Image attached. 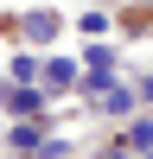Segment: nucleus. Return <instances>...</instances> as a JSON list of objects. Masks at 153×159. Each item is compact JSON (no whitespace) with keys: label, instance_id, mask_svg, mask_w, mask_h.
<instances>
[{"label":"nucleus","instance_id":"f257e3e1","mask_svg":"<svg viewBox=\"0 0 153 159\" xmlns=\"http://www.w3.org/2000/svg\"><path fill=\"white\" fill-rule=\"evenodd\" d=\"M51 32H58V13H45V7L26 13V38H51Z\"/></svg>","mask_w":153,"mask_h":159},{"label":"nucleus","instance_id":"f03ea898","mask_svg":"<svg viewBox=\"0 0 153 159\" xmlns=\"http://www.w3.org/2000/svg\"><path fill=\"white\" fill-rule=\"evenodd\" d=\"M96 102H102V108H109V115H128V108H134V96H128V89H96Z\"/></svg>","mask_w":153,"mask_h":159},{"label":"nucleus","instance_id":"7ed1b4c3","mask_svg":"<svg viewBox=\"0 0 153 159\" xmlns=\"http://www.w3.org/2000/svg\"><path fill=\"white\" fill-rule=\"evenodd\" d=\"M45 76H51V83H76V64H70V57H51Z\"/></svg>","mask_w":153,"mask_h":159},{"label":"nucleus","instance_id":"20e7f679","mask_svg":"<svg viewBox=\"0 0 153 159\" xmlns=\"http://www.w3.org/2000/svg\"><path fill=\"white\" fill-rule=\"evenodd\" d=\"M128 147L147 153V147H153V121H134V127H128Z\"/></svg>","mask_w":153,"mask_h":159},{"label":"nucleus","instance_id":"39448f33","mask_svg":"<svg viewBox=\"0 0 153 159\" xmlns=\"http://www.w3.org/2000/svg\"><path fill=\"white\" fill-rule=\"evenodd\" d=\"M7 102H13V108H26V115H32V108H38V89H7Z\"/></svg>","mask_w":153,"mask_h":159},{"label":"nucleus","instance_id":"423d86ee","mask_svg":"<svg viewBox=\"0 0 153 159\" xmlns=\"http://www.w3.org/2000/svg\"><path fill=\"white\" fill-rule=\"evenodd\" d=\"M7 140H13V147H19V153H26V147H38V127H32V121H26V127H13V134H7Z\"/></svg>","mask_w":153,"mask_h":159}]
</instances>
